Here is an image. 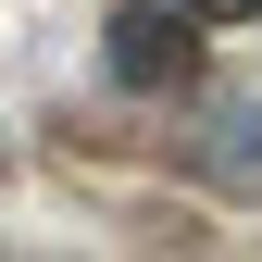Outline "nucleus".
Here are the masks:
<instances>
[{
	"mask_svg": "<svg viewBox=\"0 0 262 262\" xmlns=\"http://www.w3.org/2000/svg\"><path fill=\"white\" fill-rule=\"evenodd\" d=\"M175 13H200V25H250L262 0H175Z\"/></svg>",
	"mask_w": 262,
	"mask_h": 262,
	"instance_id": "7ed1b4c3",
	"label": "nucleus"
},
{
	"mask_svg": "<svg viewBox=\"0 0 262 262\" xmlns=\"http://www.w3.org/2000/svg\"><path fill=\"white\" fill-rule=\"evenodd\" d=\"M100 75L138 88V100L187 88V75H200V13H175V0H125V13L100 25Z\"/></svg>",
	"mask_w": 262,
	"mask_h": 262,
	"instance_id": "f257e3e1",
	"label": "nucleus"
},
{
	"mask_svg": "<svg viewBox=\"0 0 262 262\" xmlns=\"http://www.w3.org/2000/svg\"><path fill=\"white\" fill-rule=\"evenodd\" d=\"M187 175H200V187H225V200H262V88H237V100H212V113H200Z\"/></svg>",
	"mask_w": 262,
	"mask_h": 262,
	"instance_id": "f03ea898",
	"label": "nucleus"
}]
</instances>
